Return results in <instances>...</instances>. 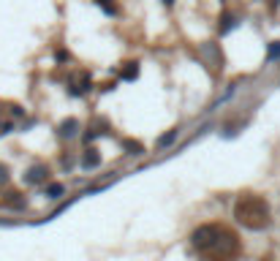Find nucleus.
Segmentation results:
<instances>
[{
	"label": "nucleus",
	"mask_w": 280,
	"mask_h": 261,
	"mask_svg": "<svg viewBox=\"0 0 280 261\" xmlns=\"http://www.w3.org/2000/svg\"><path fill=\"white\" fill-rule=\"evenodd\" d=\"M190 240H193V248L202 256H210V258H229V256H237L239 253L237 234L226 226H218V223H207L202 228H196Z\"/></svg>",
	"instance_id": "obj_1"
},
{
	"label": "nucleus",
	"mask_w": 280,
	"mask_h": 261,
	"mask_svg": "<svg viewBox=\"0 0 280 261\" xmlns=\"http://www.w3.org/2000/svg\"><path fill=\"white\" fill-rule=\"evenodd\" d=\"M234 218L247 228H267L269 226V207L261 196H245V199L237 201L234 207Z\"/></svg>",
	"instance_id": "obj_2"
},
{
	"label": "nucleus",
	"mask_w": 280,
	"mask_h": 261,
	"mask_svg": "<svg viewBox=\"0 0 280 261\" xmlns=\"http://www.w3.org/2000/svg\"><path fill=\"white\" fill-rule=\"evenodd\" d=\"M46 177H49V169H46L44 163H36V166H30V169H27L25 183H27V185H38V183H44Z\"/></svg>",
	"instance_id": "obj_3"
},
{
	"label": "nucleus",
	"mask_w": 280,
	"mask_h": 261,
	"mask_svg": "<svg viewBox=\"0 0 280 261\" xmlns=\"http://www.w3.org/2000/svg\"><path fill=\"white\" fill-rule=\"evenodd\" d=\"M82 166L85 169H95V166H101V155L95 147H87L85 150V158H82Z\"/></svg>",
	"instance_id": "obj_4"
},
{
	"label": "nucleus",
	"mask_w": 280,
	"mask_h": 261,
	"mask_svg": "<svg viewBox=\"0 0 280 261\" xmlns=\"http://www.w3.org/2000/svg\"><path fill=\"white\" fill-rule=\"evenodd\" d=\"M76 128H79V123H76V120H66V123H60V136H76Z\"/></svg>",
	"instance_id": "obj_5"
},
{
	"label": "nucleus",
	"mask_w": 280,
	"mask_h": 261,
	"mask_svg": "<svg viewBox=\"0 0 280 261\" xmlns=\"http://www.w3.org/2000/svg\"><path fill=\"white\" fill-rule=\"evenodd\" d=\"M234 25H237L234 14H223V17H220V33H226V30H231Z\"/></svg>",
	"instance_id": "obj_6"
},
{
	"label": "nucleus",
	"mask_w": 280,
	"mask_h": 261,
	"mask_svg": "<svg viewBox=\"0 0 280 261\" xmlns=\"http://www.w3.org/2000/svg\"><path fill=\"white\" fill-rule=\"evenodd\" d=\"M136 74H139V68H136V63H125L123 79H136Z\"/></svg>",
	"instance_id": "obj_7"
},
{
	"label": "nucleus",
	"mask_w": 280,
	"mask_h": 261,
	"mask_svg": "<svg viewBox=\"0 0 280 261\" xmlns=\"http://www.w3.org/2000/svg\"><path fill=\"white\" fill-rule=\"evenodd\" d=\"M174 139H177V128H174V131H169V133H166V136H161V139H158V147H166V144H172Z\"/></svg>",
	"instance_id": "obj_8"
},
{
	"label": "nucleus",
	"mask_w": 280,
	"mask_h": 261,
	"mask_svg": "<svg viewBox=\"0 0 280 261\" xmlns=\"http://www.w3.org/2000/svg\"><path fill=\"white\" fill-rule=\"evenodd\" d=\"M125 150L131 155H142V144H139V141H125Z\"/></svg>",
	"instance_id": "obj_9"
},
{
	"label": "nucleus",
	"mask_w": 280,
	"mask_h": 261,
	"mask_svg": "<svg viewBox=\"0 0 280 261\" xmlns=\"http://www.w3.org/2000/svg\"><path fill=\"white\" fill-rule=\"evenodd\" d=\"M46 193H49V199H58V196H63V185H58V183H54V185H49V188H46Z\"/></svg>",
	"instance_id": "obj_10"
},
{
	"label": "nucleus",
	"mask_w": 280,
	"mask_h": 261,
	"mask_svg": "<svg viewBox=\"0 0 280 261\" xmlns=\"http://www.w3.org/2000/svg\"><path fill=\"white\" fill-rule=\"evenodd\" d=\"M269 57H280V41H275L269 46Z\"/></svg>",
	"instance_id": "obj_11"
},
{
	"label": "nucleus",
	"mask_w": 280,
	"mask_h": 261,
	"mask_svg": "<svg viewBox=\"0 0 280 261\" xmlns=\"http://www.w3.org/2000/svg\"><path fill=\"white\" fill-rule=\"evenodd\" d=\"M3 183H9V169L0 163V185H3Z\"/></svg>",
	"instance_id": "obj_12"
},
{
	"label": "nucleus",
	"mask_w": 280,
	"mask_h": 261,
	"mask_svg": "<svg viewBox=\"0 0 280 261\" xmlns=\"http://www.w3.org/2000/svg\"><path fill=\"white\" fill-rule=\"evenodd\" d=\"M163 3H172V0H163Z\"/></svg>",
	"instance_id": "obj_13"
}]
</instances>
